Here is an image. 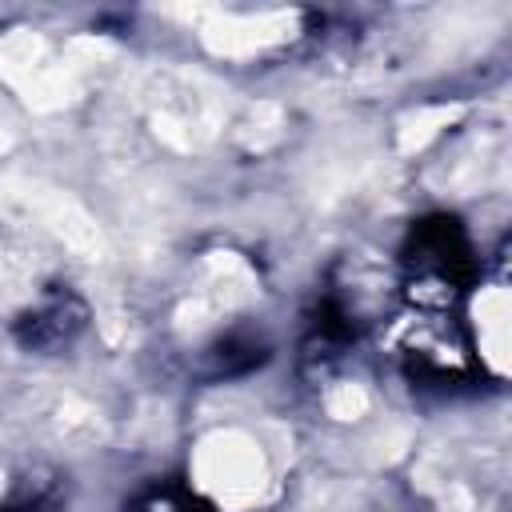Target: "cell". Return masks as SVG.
Returning a JSON list of instances; mask_svg holds the SVG:
<instances>
[{
    "label": "cell",
    "mask_w": 512,
    "mask_h": 512,
    "mask_svg": "<svg viewBox=\"0 0 512 512\" xmlns=\"http://www.w3.org/2000/svg\"><path fill=\"white\" fill-rule=\"evenodd\" d=\"M204 476L208 484L220 492V496H252L256 484H260V460L248 444L240 440H224V444H212L204 452Z\"/></svg>",
    "instance_id": "cell-1"
}]
</instances>
